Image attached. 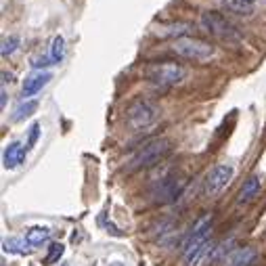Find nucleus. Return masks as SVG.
Returning a JSON list of instances; mask_svg holds the SVG:
<instances>
[{
    "instance_id": "nucleus-22",
    "label": "nucleus",
    "mask_w": 266,
    "mask_h": 266,
    "mask_svg": "<svg viewBox=\"0 0 266 266\" xmlns=\"http://www.w3.org/2000/svg\"><path fill=\"white\" fill-rule=\"evenodd\" d=\"M7 82H13V74H9L7 69H3V88H7Z\"/></svg>"
},
{
    "instance_id": "nucleus-18",
    "label": "nucleus",
    "mask_w": 266,
    "mask_h": 266,
    "mask_svg": "<svg viewBox=\"0 0 266 266\" xmlns=\"http://www.w3.org/2000/svg\"><path fill=\"white\" fill-rule=\"evenodd\" d=\"M187 32H191V25H185V23H172V25H168V27H162L159 30V34H164V36H168V38H185V34Z\"/></svg>"
},
{
    "instance_id": "nucleus-3",
    "label": "nucleus",
    "mask_w": 266,
    "mask_h": 266,
    "mask_svg": "<svg viewBox=\"0 0 266 266\" xmlns=\"http://www.w3.org/2000/svg\"><path fill=\"white\" fill-rule=\"evenodd\" d=\"M201 25L209 36L218 38L220 42H225V44H239L243 40L241 32L237 30L225 15H220L218 11H205L201 15Z\"/></svg>"
},
{
    "instance_id": "nucleus-1",
    "label": "nucleus",
    "mask_w": 266,
    "mask_h": 266,
    "mask_svg": "<svg viewBox=\"0 0 266 266\" xmlns=\"http://www.w3.org/2000/svg\"><path fill=\"white\" fill-rule=\"evenodd\" d=\"M212 227H214V214H203L193 225L183 245V260L187 266H197V262L205 256V251L209 249V233H212Z\"/></svg>"
},
{
    "instance_id": "nucleus-19",
    "label": "nucleus",
    "mask_w": 266,
    "mask_h": 266,
    "mask_svg": "<svg viewBox=\"0 0 266 266\" xmlns=\"http://www.w3.org/2000/svg\"><path fill=\"white\" fill-rule=\"evenodd\" d=\"M63 251H65V245H63V243H59V241L50 243V245H48V254H46V258H44V264H46V266L57 264V262L63 258Z\"/></svg>"
},
{
    "instance_id": "nucleus-13",
    "label": "nucleus",
    "mask_w": 266,
    "mask_h": 266,
    "mask_svg": "<svg viewBox=\"0 0 266 266\" xmlns=\"http://www.w3.org/2000/svg\"><path fill=\"white\" fill-rule=\"evenodd\" d=\"M34 247L30 245L27 239H19V237H9V239L3 241V251L5 254H15V256H25L30 254Z\"/></svg>"
},
{
    "instance_id": "nucleus-23",
    "label": "nucleus",
    "mask_w": 266,
    "mask_h": 266,
    "mask_svg": "<svg viewBox=\"0 0 266 266\" xmlns=\"http://www.w3.org/2000/svg\"><path fill=\"white\" fill-rule=\"evenodd\" d=\"M0 109H7V88H3V92H0Z\"/></svg>"
},
{
    "instance_id": "nucleus-11",
    "label": "nucleus",
    "mask_w": 266,
    "mask_h": 266,
    "mask_svg": "<svg viewBox=\"0 0 266 266\" xmlns=\"http://www.w3.org/2000/svg\"><path fill=\"white\" fill-rule=\"evenodd\" d=\"M258 260V251L254 247H239L229 254L225 266H251Z\"/></svg>"
},
{
    "instance_id": "nucleus-6",
    "label": "nucleus",
    "mask_w": 266,
    "mask_h": 266,
    "mask_svg": "<svg viewBox=\"0 0 266 266\" xmlns=\"http://www.w3.org/2000/svg\"><path fill=\"white\" fill-rule=\"evenodd\" d=\"M147 78L155 88L168 90V88L176 86V84H180L187 78V69L183 65H178V63H159V65L149 69Z\"/></svg>"
},
{
    "instance_id": "nucleus-5",
    "label": "nucleus",
    "mask_w": 266,
    "mask_h": 266,
    "mask_svg": "<svg viewBox=\"0 0 266 266\" xmlns=\"http://www.w3.org/2000/svg\"><path fill=\"white\" fill-rule=\"evenodd\" d=\"M157 116H159V109L151 101L141 99V101L130 103L128 109H126V124L132 130H147L155 124Z\"/></svg>"
},
{
    "instance_id": "nucleus-24",
    "label": "nucleus",
    "mask_w": 266,
    "mask_h": 266,
    "mask_svg": "<svg viewBox=\"0 0 266 266\" xmlns=\"http://www.w3.org/2000/svg\"><path fill=\"white\" fill-rule=\"evenodd\" d=\"M239 3H241L245 9H249V11H251V9H254V5H256V0H239Z\"/></svg>"
},
{
    "instance_id": "nucleus-20",
    "label": "nucleus",
    "mask_w": 266,
    "mask_h": 266,
    "mask_svg": "<svg viewBox=\"0 0 266 266\" xmlns=\"http://www.w3.org/2000/svg\"><path fill=\"white\" fill-rule=\"evenodd\" d=\"M40 134H42V128H40V124H38V122H34V124L30 126V130H27V136H25V138H27V143H25V149H27V151L36 147V143H38Z\"/></svg>"
},
{
    "instance_id": "nucleus-25",
    "label": "nucleus",
    "mask_w": 266,
    "mask_h": 266,
    "mask_svg": "<svg viewBox=\"0 0 266 266\" xmlns=\"http://www.w3.org/2000/svg\"><path fill=\"white\" fill-rule=\"evenodd\" d=\"M109 266H124V264H120V262H111Z\"/></svg>"
},
{
    "instance_id": "nucleus-12",
    "label": "nucleus",
    "mask_w": 266,
    "mask_h": 266,
    "mask_svg": "<svg viewBox=\"0 0 266 266\" xmlns=\"http://www.w3.org/2000/svg\"><path fill=\"white\" fill-rule=\"evenodd\" d=\"M260 189H262V180H260V176H249L245 183H243V187H241V191H239V197H237V205H245V203H249V201H254L256 197H258V193H260Z\"/></svg>"
},
{
    "instance_id": "nucleus-14",
    "label": "nucleus",
    "mask_w": 266,
    "mask_h": 266,
    "mask_svg": "<svg viewBox=\"0 0 266 266\" xmlns=\"http://www.w3.org/2000/svg\"><path fill=\"white\" fill-rule=\"evenodd\" d=\"M25 239L30 241V245L36 249V247H40L42 243H46L50 239V229L48 227H32L25 233Z\"/></svg>"
},
{
    "instance_id": "nucleus-8",
    "label": "nucleus",
    "mask_w": 266,
    "mask_h": 266,
    "mask_svg": "<svg viewBox=\"0 0 266 266\" xmlns=\"http://www.w3.org/2000/svg\"><path fill=\"white\" fill-rule=\"evenodd\" d=\"M233 166L229 164H218L212 168V172L207 174L205 178V195H209V197H214V195H220L222 191L227 189V185L233 180Z\"/></svg>"
},
{
    "instance_id": "nucleus-17",
    "label": "nucleus",
    "mask_w": 266,
    "mask_h": 266,
    "mask_svg": "<svg viewBox=\"0 0 266 266\" xmlns=\"http://www.w3.org/2000/svg\"><path fill=\"white\" fill-rule=\"evenodd\" d=\"M19 38L17 36H5L3 38V42H0V55L7 59V57H11V55H15V50L19 48Z\"/></svg>"
},
{
    "instance_id": "nucleus-7",
    "label": "nucleus",
    "mask_w": 266,
    "mask_h": 266,
    "mask_svg": "<svg viewBox=\"0 0 266 266\" xmlns=\"http://www.w3.org/2000/svg\"><path fill=\"white\" fill-rule=\"evenodd\" d=\"M185 189V180L183 178H176V176H168L164 180L153 187L151 197L155 203H172L180 197V193Z\"/></svg>"
},
{
    "instance_id": "nucleus-4",
    "label": "nucleus",
    "mask_w": 266,
    "mask_h": 266,
    "mask_svg": "<svg viewBox=\"0 0 266 266\" xmlns=\"http://www.w3.org/2000/svg\"><path fill=\"white\" fill-rule=\"evenodd\" d=\"M172 50L178 55L180 59H187V61H195V63H203V61H209L214 57L216 48L212 44H207V42H201L197 38H178L174 40L172 44Z\"/></svg>"
},
{
    "instance_id": "nucleus-16",
    "label": "nucleus",
    "mask_w": 266,
    "mask_h": 266,
    "mask_svg": "<svg viewBox=\"0 0 266 266\" xmlns=\"http://www.w3.org/2000/svg\"><path fill=\"white\" fill-rule=\"evenodd\" d=\"M48 57H50V61L57 65V63H61L63 61V57H65V38L61 36V34H57L52 38V42H50V48H48Z\"/></svg>"
},
{
    "instance_id": "nucleus-21",
    "label": "nucleus",
    "mask_w": 266,
    "mask_h": 266,
    "mask_svg": "<svg viewBox=\"0 0 266 266\" xmlns=\"http://www.w3.org/2000/svg\"><path fill=\"white\" fill-rule=\"evenodd\" d=\"M218 5H222L227 11H231V13H239V15H247V13H251L249 9H245L239 0H218Z\"/></svg>"
},
{
    "instance_id": "nucleus-2",
    "label": "nucleus",
    "mask_w": 266,
    "mask_h": 266,
    "mask_svg": "<svg viewBox=\"0 0 266 266\" xmlns=\"http://www.w3.org/2000/svg\"><path fill=\"white\" fill-rule=\"evenodd\" d=\"M170 151H172V145H170L168 138H153V141H149L147 145H143L128 159V164H126V170H128V172H136V170L151 168V166L159 164Z\"/></svg>"
},
{
    "instance_id": "nucleus-9",
    "label": "nucleus",
    "mask_w": 266,
    "mask_h": 266,
    "mask_svg": "<svg viewBox=\"0 0 266 266\" xmlns=\"http://www.w3.org/2000/svg\"><path fill=\"white\" fill-rule=\"evenodd\" d=\"M50 80H52V74L50 72H32L30 76L25 78V82H23L21 94L25 96V99H27V96H36Z\"/></svg>"
},
{
    "instance_id": "nucleus-10",
    "label": "nucleus",
    "mask_w": 266,
    "mask_h": 266,
    "mask_svg": "<svg viewBox=\"0 0 266 266\" xmlns=\"http://www.w3.org/2000/svg\"><path fill=\"white\" fill-rule=\"evenodd\" d=\"M25 155H27V149L21 143L13 141L3 151V166L7 168V170H15V168H19L25 162Z\"/></svg>"
},
{
    "instance_id": "nucleus-15",
    "label": "nucleus",
    "mask_w": 266,
    "mask_h": 266,
    "mask_svg": "<svg viewBox=\"0 0 266 266\" xmlns=\"http://www.w3.org/2000/svg\"><path fill=\"white\" fill-rule=\"evenodd\" d=\"M38 111V101L36 99H27V101H21L15 109H13V122H21L25 118L34 116Z\"/></svg>"
}]
</instances>
